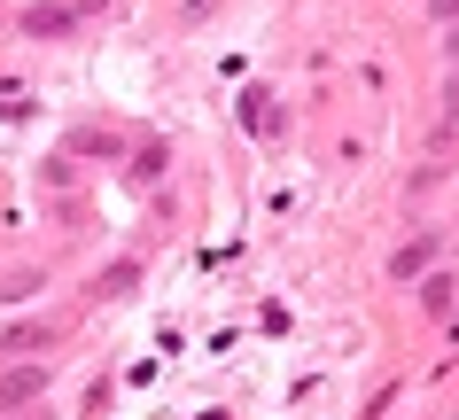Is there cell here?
I'll return each instance as SVG.
<instances>
[{"instance_id":"cell-1","label":"cell","mask_w":459,"mask_h":420,"mask_svg":"<svg viewBox=\"0 0 459 420\" xmlns=\"http://www.w3.org/2000/svg\"><path fill=\"white\" fill-rule=\"evenodd\" d=\"M109 0H31L24 8V31L31 39H63V31H78L86 16H101Z\"/></svg>"},{"instance_id":"cell-2","label":"cell","mask_w":459,"mask_h":420,"mask_svg":"<svg viewBox=\"0 0 459 420\" xmlns=\"http://www.w3.org/2000/svg\"><path fill=\"white\" fill-rule=\"evenodd\" d=\"M39 390H48V366H39V358H16V366L0 373V413H16V405H31Z\"/></svg>"},{"instance_id":"cell-3","label":"cell","mask_w":459,"mask_h":420,"mask_svg":"<svg viewBox=\"0 0 459 420\" xmlns=\"http://www.w3.org/2000/svg\"><path fill=\"white\" fill-rule=\"evenodd\" d=\"M39 350H55V327H48V320H16V327H0V358H39Z\"/></svg>"},{"instance_id":"cell-4","label":"cell","mask_w":459,"mask_h":420,"mask_svg":"<svg viewBox=\"0 0 459 420\" xmlns=\"http://www.w3.org/2000/svg\"><path fill=\"white\" fill-rule=\"evenodd\" d=\"M436 249H444V242H436V234H412V242L397 249V257H389V280H420V272L436 265Z\"/></svg>"},{"instance_id":"cell-5","label":"cell","mask_w":459,"mask_h":420,"mask_svg":"<svg viewBox=\"0 0 459 420\" xmlns=\"http://www.w3.org/2000/svg\"><path fill=\"white\" fill-rule=\"evenodd\" d=\"M133 288H141V265H109L94 280V304H109V296H133Z\"/></svg>"},{"instance_id":"cell-6","label":"cell","mask_w":459,"mask_h":420,"mask_svg":"<svg viewBox=\"0 0 459 420\" xmlns=\"http://www.w3.org/2000/svg\"><path fill=\"white\" fill-rule=\"evenodd\" d=\"M164 164H171V149H164V141H141V156H133V179L148 187V179H164Z\"/></svg>"},{"instance_id":"cell-7","label":"cell","mask_w":459,"mask_h":420,"mask_svg":"<svg viewBox=\"0 0 459 420\" xmlns=\"http://www.w3.org/2000/svg\"><path fill=\"white\" fill-rule=\"evenodd\" d=\"M420 304H429V320L452 312V272H429V280H420Z\"/></svg>"},{"instance_id":"cell-8","label":"cell","mask_w":459,"mask_h":420,"mask_svg":"<svg viewBox=\"0 0 459 420\" xmlns=\"http://www.w3.org/2000/svg\"><path fill=\"white\" fill-rule=\"evenodd\" d=\"M71 149H78V156H117L125 141H117V133H71Z\"/></svg>"},{"instance_id":"cell-9","label":"cell","mask_w":459,"mask_h":420,"mask_svg":"<svg viewBox=\"0 0 459 420\" xmlns=\"http://www.w3.org/2000/svg\"><path fill=\"white\" fill-rule=\"evenodd\" d=\"M436 8V24H459V0H429Z\"/></svg>"},{"instance_id":"cell-10","label":"cell","mask_w":459,"mask_h":420,"mask_svg":"<svg viewBox=\"0 0 459 420\" xmlns=\"http://www.w3.org/2000/svg\"><path fill=\"white\" fill-rule=\"evenodd\" d=\"M444 63H452V71H459V24L444 31Z\"/></svg>"},{"instance_id":"cell-11","label":"cell","mask_w":459,"mask_h":420,"mask_svg":"<svg viewBox=\"0 0 459 420\" xmlns=\"http://www.w3.org/2000/svg\"><path fill=\"white\" fill-rule=\"evenodd\" d=\"M211 8H218V0H187V24H203V16H211Z\"/></svg>"},{"instance_id":"cell-12","label":"cell","mask_w":459,"mask_h":420,"mask_svg":"<svg viewBox=\"0 0 459 420\" xmlns=\"http://www.w3.org/2000/svg\"><path fill=\"white\" fill-rule=\"evenodd\" d=\"M444 109H452V117H459V71H452V94H444Z\"/></svg>"}]
</instances>
